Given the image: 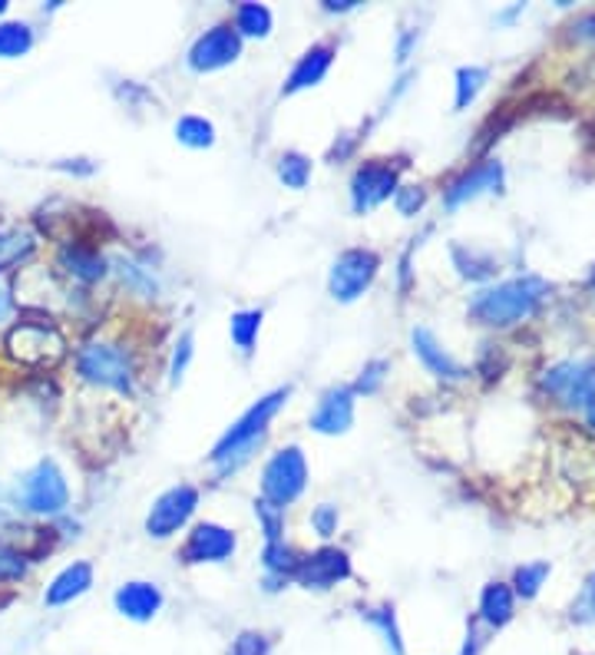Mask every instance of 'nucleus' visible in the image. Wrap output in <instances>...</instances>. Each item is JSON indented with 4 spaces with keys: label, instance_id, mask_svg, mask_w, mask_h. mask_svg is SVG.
I'll use <instances>...</instances> for the list:
<instances>
[{
    "label": "nucleus",
    "instance_id": "obj_1",
    "mask_svg": "<svg viewBox=\"0 0 595 655\" xmlns=\"http://www.w3.org/2000/svg\"><path fill=\"white\" fill-rule=\"evenodd\" d=\"M553 285L540 275H520L499 285H486L470 298V318L486 328H509L533 318L549 298Z\"/></svg>",
    "mask_w": 595,
    "mask_h": 655
},
{
    "label": "nucleus",
    "instance_id": "obj_2",
    "mask_svg": "<svg viewBox=\"0 0 595 655\" xmlns=\"http://www.w3.org/2000/svg\"><path fill=\"white\" fill-rule=\"evenodd\" d=\"M288 394H292V387H278V391L265 394L262 400H255V404L248 407V411L219 437V444H215L212 454H209V460L215 464L219 477L235 473L241 464L251 460V454L259 450V444L265 441L269 424H272V418L282 411V404L288 400Z\"/></svg>",
    "mask_w": 595,
    "mask_h": 655
},
{
    "label": "nucleus",
    "instance_id": "obj_3",
    "mask_svg": "<svg viewBox=\"0 0 595 655\" xmlns=\"http://www.w3.org/2000/svg\"><path fill=\"white\" fill-rule=\"evenodd\" d=\"M76 374L87 384H94V387H107V391H116V394H133L136 391V364H133L129 351L120 348V345L94 342L87 348H79Z\"/></svg>",
    "mask_w": 595,
    "mask_h": 655
},
{
    "label": "nucleus",
    "instance_id": "obj_4",
    "mask_svg": "<svg viewBox=\"0 0 595 655\" xmlns=\"http://www.w3.org/2000/svg\"><path fill=\"white\" fill-rule=\"evenodd\" d=\"M14 500H17L24 510H30V514H44V517L63 514L66 504H70V486H66L63 470H60L53 460L34 464V467L17 480Z\"/></svg>",
    "mask_w": 595,
    "mask_h": 655
},
{
    "label": "nucleus",
    "instance_id": "obj_5",
    "mask_svg": "<svg viewBox=\"0 0 595 655\" xmlns=\"http://www.w3.org/2000/svg\"><path fill=\"white\" fill-rule=\"evenodd\" d=\"M305 486H308V464H305L301 447L292 444V447L275 450L262 470V500L285 510L305 494Z\"/></svg>",
    "mask_w": 595,
    "mask_h": 655
},
{
    "label": "nucleus",
    "instance_id": "obj_6",
    "mask_svg": "<svg viewBox=\"0 0 595 655\" xmlns=\"http://www.w3.org/2000/svg\"><path fill=\"white\" fill-rule=\"evenodd\" d=\"M381 256L374 249H348L334 259L327 275V292L334 301H358L377 279Z\"/></svg>",
    "mask_w": 595,
    "mask_h": 655
},
{
    "label": "nucleus",
    "instance_id": "obj_7",
    "mask_svg": "<svg viewBox=\"0 0 595 655\" xmlns=\"http://www.w3.org/2000/svg\"><path fill=\"white\" fill-rule=\"evenodd\" d=\"M407 162H397V159H368L364 166H358L355 180H351V209L358 215L384 206L394 193H397V180H400V170Z\"/></svg>",
    "mask_w": 595,
    "mask_h": 655
},
{
    "label": "nucleus",
    "instance_id": "obj_8",
    "mask_svg": "<svg viewBox=\"0 0 595 655\" xmlns=\"http://www.w3.org/2000/svg\"><path fill=\"white\" fill-rule=\"evenodd\" d=\"M199 507V490L193 483H179V486H169L165 494L156 497L149 517H146V533L156 540H169L176 536L196 514Z\"/></svg>",
    "mask_w": 595,
    "mask_h": 655
},
{
    "label": "nucleus",
    "instance_id": "obj_9",
    "mask_svg": "<svg viewBox=\"0 0 595 655\" xmlns=\"http://www.w3.org/2000/svg\"><path fill=\"white\" fill-rule=\"evenodd\" d=\"M540 387L566 407H588L595 404V368L585 361H559L543 378Z\"/></svg>",
    "mask_w": 595,
    "mask_h": 655
},
{
    "label": "nucleus",
    "instance_id": "obj_10",
    "mask_svg": "<svg viewBox=\"0 0 595 655\" xmlns=\"http://www.w3.org/2000/svg\"><path fill=\"white\" fill-rule=\"evenodd\" d=\"M241 57V37L235 34L232 24H215L209 27L202 37H196V44L189 47V66L196 73H212L222 70L228 63H235Z\"/></svg>",
    "mask_w": 595,
    "mask_h": 655
},
{
    "label": "nucleus",
    "instance_id": "obj_11",
    "mask_svg": "<svg viewBox=\"0 0 595 655\" xmlns=\"http://www.w3.org/2000/svg\"><path fill=\"white\" fill-rule=\"evenodd\" d=\"M235 546H238V540H235V533H232L228 527L206 520V523H196V527H193V533L186 536V543H183V549H179V559L189 563V566H199V563H225V559H232Z\"/></svg>",
    "mask_w": 595,
    "mask_h": 655
},
{
    "label": "nucleus",
    "instance_id": "obj_12",
    "mask_svg": "<svg viewBox=\"0 0 595 655\" xmlns=\"http://www.w3.org/2000/svg\"><path fill=\"white\" fill-rule=\"evenodd\" d=\"M348 577H351V559L345 549H334V546H324V549L305 556L295 572L298 586H305V590H331L337 583H345Z\"/></svg>",
    "mask_w": 595,
    "mask_h": 655
},
{
    "label": "nucleus",
    "instance_id": "obj_13",
    "mask_svg": "<svg viewBox=\"0 0 595 655\" xmlns=\"http://www.w3.org/2000/svg\"><path fill=\"white\" fill-rule=\"evenodd\" d=\"M8 348L14 358H21L27 364H44V361H57L63 355V338L47 324H17L8 335Z\"/></svg>",
    "mask_w": 595,
    "mask_h": 655
},
{
    "label": "nucleus",
    "instance_id": "obj_14",
    "mask_svg": "<svg viewBox=\"0 0 595 655\" xmlns=\"http://www.w3.org/2000/svg\"><path fill=\"white\" fill-rule=\"evenodd\" d=\"M410 345H413V355H417V361L427 368L434 378H441V381H467L470 378V371L437 342V335L431 332V328H413L410 332Z\"/></svg>",
    "mask_w": 595,
    "mask_h": 655
},
{
    "label": "nucleus",
    "instance_id": "obj_15",
    "mask_svg": "<svg viewBox=\"0 0 595 655\" xmlns=\"http://www.w3.org/2000/svg\"><path fill=\"white\" fill-rule=\"evenodd\" d=\"M503 180H506L503 162L499 159H483V162H476L473 170H467L460 180L450 183L444 202H447V209H460L463 202H470V199H476L483 193H499Z\"/></svg>",
    "mask_w": 595,
    "mask_h": 655
},
{
    "label": "nucleus",
    "instance_id": "obj_16",
    "mask_svg": "<svg viewBox=\"0 0 595 655\" xmlns=\"http://www.w3.org/2000/svg\"><path fill=\"white\" fill-rule=\"evenodd\" d=\"M355 424V391L351 387H327L311 415V431L318 434H345Z\"/></svg>",
    "mask_w": 595,
    "mask_h": 655
},
{
    "label": "nucleus",
    "instance_id": "obj_17",
    "mask_svg": "<svg viewBox=\"0 0 595 655\" xmlns=\"http://www.w3.org/2000/svg\"><path fill=\"white\" fill-rule=\"evenodd\" d=\"M334 63V44H314L308 47L298 63L292 66L288 79H285V94H298V90H308V87H318L321 79L327 76Z\"/></svg>",
    "mask_w": 595,
    "mask_h": 655
},
{
    "label": "nucleus",
    "instance_id": "obj_18",
    "mask_svg": "<svg viewBox=\"0 0 595 655\" xmlns=\"http://www.w3.org/2000/svg\"><path fill=\"white\" fill-rule=\"evenodd\" d=\"M116 609L133 619V622H149L159 609H162V590L156 583H142V580H133V583H123L113 596Z\"/></svg>",
    "mask_w": 595,
    "mask_h": 655
},
{
    "label": "nucleus",
    "instance_id": "obj_19",
    "mask_svg": "<svg viewBox=\"0 0 595 655\" xmlns=\"http://www.w3.org/2000/svg\"><path fill=\"white\" fill-rule=\"evenodd\" d=\"M90 586H94V566L90 563H70L63 572H57L53 583L47 586L44 603L47 606H66V603L79 600Z\"/></svg>",
    "mask_w": 595,
    "mask_h": 655
},
{
    "label": "nucleus",
    "instance_id": "obj_20",
    "mask_svg": "<svg viewBox=\"0 0 595 655\" xmlns=\"http://www.w3.org/2000/svg\"><path fill=\"white\" fill-rule=\"evenodd\" d=\"M517 613V596L506 583H486L480 593V622L486 629H503Z\"/></svg>",
    "mask_w": 595,
    "mask_h": 655
},
{
    "label": "nucleus",
    "instance_id": "obj_21",
    "mask_svg": "<svg viewBox=\"0 0 595 655\" xmlns=\"http://www.w3.org/2000/svg\"><path fill=\"white\" fill-rule=\"evenodd\" d=\"M305 556H298V549L285 546V543H269L265 546V556H262V566H265V590L275 593L282 590L288 580H295V572L301 566Z\"/></svg>",
    "mask_w": 595,
    "mask_h": 655
},
{
    "label": "nucleus",
    "instance_id": "obj_22",
    "mask_svg": "<svg viewBox=\"0 0 595 655\" xmlns=\"http://www.w3.org/2000/svg\"><path fill=\"white\" fill-rule=\"evenodd\" d=\"M60 265L73 275V279H79V282H100L103 275H107V259L97 252V249H90V245H66V249L60 252Z\"/></svg>",
    "mask_w": 595,
    "mask_h": 655
},
{
    "label": "nucleus",
    "instance_id": "obj_23",
    "mask_svg": "<svg viewBox=\"0 0 595 655\" xmlns=\"http://www.w3.org/2000/svg\"><path fill=\"white\" fill-rule=\"evenodd\" d=\"M37 249V238L27 228H4L0 232V272H8L21 262H27Z\"/></svg>",
    "mask_w": 595,
    "mask_h": 655
},
{
    "label": "nucleus",
    "instance_id": "obj_24",
    "mask_svg": "<svg viewBox=\"0 0 595 655\" xmlns=\"http://www.w3.org/2000/svg\"><path fill=\"white\" fill-rule=\"evenodd\" d=\"M259 332H262V308L235 311L232 321H228V335H232V342H235V348H238L241 355H251V351H255Z\"/></svg>",
    "mask_w": 595,
    "mask_h": 655
},
{
    "label": "nucleus",
    "instance_id": "obj_25",
    "mask_svg": "<svg viewBox=\"0 0 595 655\" xmlns=\"http://www.w3.org/2000/svg\"><path fill=\"white\" fill-rule=\"evenodd\" d=\"M361 619L381 632V639H384V645H387V655H404V639H400V626H397L394 606H371V609H361Z\"/></svg>",
    "mask_w": 595,
    "mask_h": 655
},
{
    "label": "nucleus",
    "instance_id": "obj_26",
    "mask_svg": "<svg viewBox=\"0 0 595 655\" xmlns=\"http://www.w3.org/2000/svg\"><path fill=\"white\" fill-rule=\"evenodd\" d=\"M454 265L463 279L470 282H486L496 275V259L480 252V249H463V245H454Z\"/></svg>",
    "mask_w": 595,
    "mask_h": 655
},
{
    "label": "nucleus",
    "instance_id": "obj_27",
    "mask_svg": "<svg viewBox=\"0 0 595 655\" xmlns=\"http://www.w3.org/2000/svg\"><path fill=\"white\" fill-rule=\"evenodd\" d=\"M549 569H553V566H549L546 559L517 566L513 583H509V590H513V596H520V600H536L540 590H543V583L549 580Z\"/></svg>",
    "mask_w": 595,
    "mask_h": 655
},
{
    "label": "nucleus",
    "instance_id": "obj_28",
    "mask_svg": "<svg viewBox=\"0 0 595 655\" xmlns=\"http://www.w3.org/2000/svg\"><path fill=\"white\" fill-rule=\"evenodd\" d=\"M235 34L238 37H269L272 11L265 4H238L235 8Z\"/></svg>",
    "mask_w": 595,
    "mask_h": 655
},
{
    "label": "nucleus",
    "instance_id": "obj_29",
    "mask_svg": "<svg viewBox=\"0 0 595 655\" xmlns=\"http://www.w3.org/2000/svg\"><path fill=\"white\" fill-rule=\"evenodd\" d=\"M30 47H34L30 24H24V21H4V24H0V57L14 60V57H24Z\"/></svg>",
    "mask_w": 595,
    "mask_h": 655
},
{
    "label": "nucleus",
    "instance_id": "obj_30",
    "mask_svg": "<svg viewBox=\"0 0 595 655\" xmlns=\"http://www.w3.org/2000/svg\"><path fill=\"white\" fill-rule=\"evenodd\" d=\"M486 79H489V70H486V66H460V70H457V100H454V107H457V110H467V107L483 94Z\"/></svg>",
    "mask_w": 595,
    "mask_h": 655
},
{
    "label": "nucleus",
    "instance_id": "obj_31",
    "mask_svg": "<svg viewBox=\"0 0 595 655\" xmlns=\"http://www.w3.org/2000/svg\"><path fill=\"white\" fill-rule=\"evenodd\" d=\"M176 139L189 149H209L215 143V126L202 116H183L176 123Z\"/></svg>",
    "mask_w": 595,
    "mask_h": 655
},
{
    "label": "nucleus",
    "instance_id": "obj_32",
    "mask_svg": "<svg viewBox=\"0 0 595 655\" xmlns=\"http://www.w3.org/2000/svg\"><path fill=\"white\" fill-rule=\"evenodd\" d=\"M278 180L288 186V189H295V193H301L305 186H308V180H311V159L308 156H301V152H285L282 159H278Z\"/></svg>",
    "mask_w": 595,
    "mask_h": 655
},
{
    "label": "nucleus",
    "instance_id": "obj_33",
    "mask_svg": "<svg viewBox=\"0 0 595 655\" xmlns=\"http://www.w3.org/2000/svg\"><path fill=\"white\" fill-rule=\"evenodd\" d=\"M569 619L575 626H592L595 622V569L588 572V580L582 583V590H579V596H575V603L569 609Z\"/></svg>",
    "mask_w": 595,
    "mask_h": 655
},
{
    "label": "nucleus",
    "instance_id": "obj_34",
    "mask_svg": "<svg viewBox=\"0 0 595 655\" xmlns=\"http://www.w3.org/2000/svg\"><path fill=\"white\" fill-rule=\"evenodd\" d=\"M196 342H193V332H183L179 335V342H176V348H173V358H169V381L173 384H179L183 378H186V371H189V361H193V348Z\"/></svg>",
    "mask_w": 595,
    "mask_h": 655
},
{
    "label": "nucleus",
    "instance_id": "obj_35",
    "mask_svg": "<svg viewBox=\"0 0 595 655\" xmlns=\"http://www.w3.org/2000/svg\"><path fill=\"white\" fill-rule=\"evenodd\" d=\"M255 517H259L262 530H265V540L269 543H282V530H285V510L272 507L269 500H259L255 504Z\"/></svg>",
    "mask_w": 595,
    "mask_h": 655
},
{
    "label": "nucleus",
    "instance_id": "obj_36",
    "mask_svg": "<svg viewBox=\"0 0 595 655\" xmlns=\"http://www.w3.org/2000/svg\"><path fill=\"white\" fill-rule=\"evenodd\" d=\"M232 655H272V639L265 632L245 629L232 639Z\"/></svg>",
    "mask_w": 595,
    "mask_h": 655
},
{
    "label": "nucleus",
    "instance_id": "obj_37",
    "mask_svg": "<svg viewBox=\"0 0 595 655\" xmlns=\"http://www.w3.org/2000/svg\"><path fill=\"white\" fill-rule=\"evenodd\" d=\"M27 577V559L24 553L11 549L8 543H0V583H17Z\"/></svg>",
    "mask_w": 595,
    "mask_h": 655
},
{
    "label": "nucleus",
    "instance_id": "obj_38",
    "mask_svg": "<svg viewBox=\"0 0 595 655\" xmlns=\"http://www.w3.org/2000/svg\"><path fill=\"white\" fill-rule=\"evenodd\" d=\"M387 371H391V364H387L384 358H374V361H368V364H364V371H361V378H358V384H355L351 391H355V394H374V391L384 384Z\"/></svg>",
    "mask_w": 595,
    "mask_h": 655
},
{
    "label": "nucleus",
    "instance_id": "obj_39",
    "mask_svg": "<svg viewBox=\"0 0 595 655\" xmlns=\"http://www.w3.org/2000/svg\"><path fill=\"white\" fill-rule=\"evenodd\" d=\"M423 202H427V189L423 186H397V193H394V206L400 215H417L423 209Z\"/></svg>",
    "mask_w": 595,
    "mask_h": 655
},
{
    "label": "nucleus",
    "instance_id": "obj_40",
    "mask_svg": "<svg viewBox=\"0 0 595 655\" xmlns=\"http://www.w3.org/2000/svg\"><path fill=\"white\" fill-rule=\"evenodd\" d=\"M116 272H120V275H123V282H129L133 288H142V292H149V295L156 292V279H152L146 269H139L136 262H129V259H120V262H116Z\"/></svg>",
    "mask_w": 595,
    "mask_h": 655
},
{
    "label": "nucleus",
    "instance_id": "obj_41",
    "mask_svg": "<svg viewBox=\"0 0 595 655\" xmlns=\"http://www.w3.org/2000/svg\"><path fill=\"white\" fill-rule=\"evenodd\" d=\"M311 527H314V533H318V536L331 540V536L337 533V507H331V504H321V507L311 514Z\"/></svg>",
    "mask_w": 595,
    "mask_h": 655
},
{
    "label": "nucleus",
    "instance_id": "obj_42",
    "mask_svg": "<svg viewBox=\"0 0 595 655\" xmlns=\"http://www.w3.org/2000/svg\"><path fill=\"white\" fill-rule=\"evenodd\" d=\"M420 44V30H404L400 34V40H397V63H407V57H410V50Z\"/></svg>",
    "mask_w": 595,
    "mask_h": 655
},
{
    "label": "nucleus",
    "instance_id": "obj_43",
    "mask_svg": "<svg viewBox=\"0 0 595 655\" xmlns=\"http://www.w3.org/2000/svg\"><path fill=\"white\" fill-rule=\"evenodd\" d=\"M572 30H575L579 40H595V14H592V17H582Z\"/></svg>",
    "mask_w": 595,
    "mask_h": 655
},
{
    "label": "nucleus",
    "instance_id": "obj_44",
    "mask_svg": "<svg viewBox=\"0 0 595 655\" xmlns=\"http://www.w3.org/2000/svg\"><path fill=\"white\" fill-rule=\"evenodd\" d=\"M11 311H14V295H11V288L4 282H0V321H4Z\"/></svg>",
    "mask_w": 595,
    "mask_h": 655
},
{
    "label": "nucleus",
    "instance_id": "obj_45",
    "mask_svg": "<svg viewBox=\"0 0 595 655\" xmlns=\"http://www.w3.org/2000/svg\"><path fill=\"white\" fill-rule=\"evenodd\" d=\"M355 8H358V0H327V4H324L327 14H348Z\"/></svg>",
    "mask_w": 595,
    "mask_h": 655
},
{
    "label": "nucleus",
    "instance_id": "obj_46",
    "mask_svg": "<svg viewBox=\"0 0 595 655\" xmlns=\"http://www.w3.org/2000/svg\"><path fill=\"white\" fill-rule=\"evenodd\" d=\"M523 11H526V4H517V8H509V11H503V14H499L496 21H499V24H509V21H517V17H520Z\"/></svg>",
    "mask_w": 595,
    "mask_h": 655
},
{
    "label": "nucleus",
    "instance_id": "obj_47",
    "mask_svg": "<svg viewBox=\"0 0 595 655\" xmlns=\"http://www.w3.org/2000/svg\"><path fill=\"white\" fill-rule=\"evenodd\" d=\"M588 424H592V428H595V404H592V407H588Z\"/></svg>",
    "mask_w": 595,
    "mask_h": 655
},
{
    "label": "nucleus",
    "instance_id": "obj_48",
    "mask_svg": "<svg viewBox=\"0 0 595 655\" xmlns=\"http://www.w3.org/2000/svg\"><path fill=\"white\" fill-rule=\"evenodd\" d=\"M8 11V0H0V14H4Z\"/></svg>",
    "mask_w": 595,
    "mask_h": 655
}]
</instances>
